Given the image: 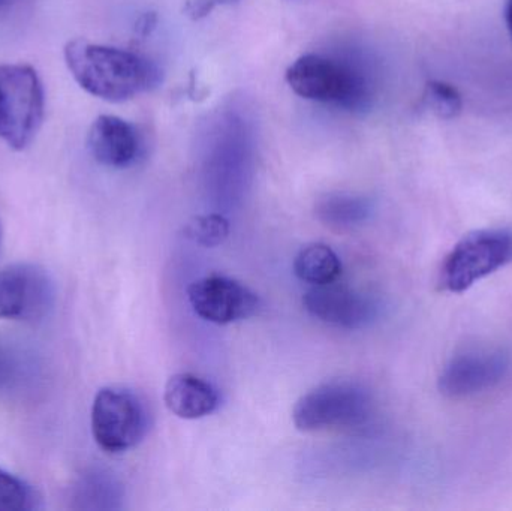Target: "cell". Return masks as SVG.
I'll use <instances>...</instances> for the list:
<instances>
[{"label":"cell","mask_w":512,"mask_h":511,"mask_svg":"<svg viewBox=\"0 0 512 511\" xmlns=\"http://www.w3.org/2000/svg\"><path fill=\"white\" fill-rule=\"evenodd\" d=\"M188 299L198 317L218 326L248 320L261 308L255 291L228 276L212 275L192 282Z\"/></svg>","instance_id":"ba28073f"},{"label":"cell","mask_w":512,"mask_h":511,"mask_svg":"<svg viewBox=\"0 0 512 511\" xmlns=\"http://www.w3.org/2000/svg\"><path fill=\"white\" fill-rule=\"evenodd\" d=\"M9 0H0V5H5V3H8Z\"/></svg>","instance_id":"44dd1931"},{"label":"cell","mask_w":512,"mask_h":511,"mask_svg":"<svg viewBox=\"0 0 512 511\" xmlns=\"http://www.w3.org/2000/svg\"><path fill=\"white\" fill-rule=\"evenodd\" d=\"M168 410L183 420H198L210 416L221 405L218 390L198 375L176 374L168 380L164 393Z\"/></svg>","instance_id":"7c38bea8"},{"label":"cell","mask_w":512,"mask_h":511,"mask_svg":"<svg viewBox=\"0 0 512 511\" xmlns=\"http://www.w3.org/2000/svg\"><path fill=\"white\" fill-rule=\"evenodd\" d=\"M372 201L363 195L333 192L319 198L315 206L319 221L334 228H352L369 219Z\"/></svg>","instance_id":"5bb4252c"},{"label":"cell","mask_w":512,"mask_h":511,"mask_svg":"<svg viewBox=\"0 0 512 511\" xmlns=\"http://www.w3.org/2000/svg\"><path fill=\"white\" fill-rule=\"evenodd\" d=\"M294 273L310 287L333 284L342 276L343 266L339 255L324 243L303 246L294 258Z\"/></svg>","instance_id":"4fadbf2b"},{"label":"cell","mask_w":512,"mask_h":511,"mask_svg":"<svg viewBox=\"0 0 512 511\" xmlns=\"http://www.w3.org/2000/svg\"><path fill=\"white\" fill-rule=\"evenodd\" d=\"M186 234L204 246L221 245L230 234V225L221 215L197 216L186 225Z\"/></svg>","instance_id":"e0dca14e"},{"label":"cell","mask_w":512,"mask_h":511,"mask_svg":"<svg viewBox=\"0 0 512 511\" xmlns=\"http://www.w3.org/2000/svg\"><path fill=\"white\" fill-rule=\"evenodd\" d=\"M39 495L24 480L0 468V511L39 509Z\"/></svg>","instance_id":"9a60e30c"},{"label":"cell","mask_w":512,"mask_h":511,"mask_svg":"<svg viewBox=\"0 0 512 511\" xmlns=\"http://www.w3.org/2000/svg\"><path fill=\"white\" fill-rule=\"evenodd\" d=\"M54 288L48 273L35 264L0 269V318L38 320L53 305Z\"/></svg>","instance_id":"9c48e42d"},{"label":"cell","mask_w":512,"mask_h":511,"mask_svg":"<svg viewBox=\"0 0 512 511\" xmlns=\"http://www.w3.org/2000/svg\"><path fill=\"white\" fill-rule=\"evenodd\" d=\"M65 62L81 89L108 102L128 101L161 81V71L152 60L86 39L66 44Z\"/></svg>","instance_id":"6da1fadb"},{"label":"cell","mask_w":512,"mask_h":511,"mask_svg":"<svg viewBox=\"0 0 512 511\" xmlns=\"http://www.w3.org/2000/svg\"><path fill=\"white\" fill-rule=\"evenodd\" d=\"M512 263V230H478L456 243L442 261L439 287L462 294L487 276Z\"/></svg>","instance_id":"277c9868"},{"label":"cell","mask_w":512,"mask_h":511,"mask_svg":"<svg viewBox=\"0 0 512 511\" xmlns=\"http://www.w3.org/2000/svg\"><path fill=\"white\" fill-rule=\"evenodd\" d=\"M373 413L372 395L352 381H331L301 396L292 411L301 432L342 431L360 428Z\"/></svg>","instance_id":"3957f363"},{"label":"cell","mask_w":512,"mask_h":511,"mask_svg":"<svg viewBox=\"0 0 512 511\" xmlns=\"http://www.w3.org/2000/svg\"><path fill=\"white\" fill-rule=\"evenodd\" d=\"M90 153L108 168H128L141 155V138L137 128L122 117L102 114L90 126Z\"/></svg>","instance_id":"8fae6325"},{"label":"cell","mask_w":512,"mask_h":511,"mask_svg":"<svg viewBox=\"0 0 512 511\" xmlns=\"http://www.w3.org/2000/svg\"><path fill=\"white\" fill-rule=\"evenodd\" d=\"M307 314L321 323L339 329H363L376 320L378 303L354 288L337 285L310 287L303 296Z\"/></svg>","instance_id":"30bf717a"},{"label":"cell","mask_w":512,"mask_h":511,"mask_svg":"<svg viewBox=\"0 0 512 511\" xmlns=\"http://www.w3.org/2000/svg\"><path fill=\"white\" fill-rule=\"evenodd\" d=\"M424 101L441 119H454L462 111V96L459 90L444 81H430L426 87Z\"/></svg>","instance_id":"2e32d148"},{"label":"cell","mask_w":512,"mask_h":511,"mask_svg":"<svg viewBox=\"0 0 512 511\" xmlns=\"http://www.w3.org/2000/svg\"><path fill=\"white\" fill-rule=\"evenodd\" d=\"M218 5H225V3H237L240 2V0H215Z\"/></svg>","instance_id":"ffe728a7"},{"label":"cell","mask_w":512,"mask_h":511,"mask_svg":"<svg viewBox=\"0 0 512 511\" xmlns=\"http://www.w3.org/2000/svg\"><path fill=\"white\" fill-rule=\"evenodd\" d=\"M83 494L87 501H96L99 509H114V501L119 500V486L104 474H95L84 483Z\"/></svg>","instance_id":"ac0fdd59"},{"label":"cell","mask_w":512,"mask_h":511,"mask_svg":"<svg viewBox=\"0 0 512 511\" xmlns=\"http://www.w3.org/2000/svg\"><path fill=\"white\" fill-rule=\"evenodd\" d=\"M44 87L29 65H0V138L15 150L32 143L44 120Z\"/></svg>","instance_id":"5b68a950"},{"label":"cell","mask_w":512,"mask_h":511,"mask_svg":"<svg viewBox=\"0 0 512 511\" xmlns=\"http://www.w3.org/2000/svg\"><path fill=\"white\" fill-rule=\"evenodd\" d=\"M90 423L99 449L108 455H122L146 438L150 429L149 408L128 387H104L96 393Z\"/></svg>","instance_id":"8992f818"},{"label":"cell","mask_w":512,"mask_h":511,"mask_svg":"<svg viewBox=\"0 0 512 511\" xmlns=\"http://www.w3.org/2000/svg\"><path fill=\"white\" fill-rule=\"evenodd\" d=\"M505 17H507L508 29L512 35V0H508L507 9H505Z\"/></svg>","instance_id":"d6986e66"},{"label":"cell","mask_w":512,"mask_h":511,"mask_svg":"<svg viewBox=\"0 0 512 511\" xmlns=\"http://www.w3.org/2000/svg\"><path fill=\"white\" fill-rule=\"evenodd\" d=\"M285 78L295 95L343 110H369L375 99L373 78L367 69L336 56L304 54L289 66Z\"/></svg>","instance_id":"7a4b0ae2"},{"label":"cell","mask_w":512,"mask_h":511,"mask_svg":"<svg viewBox=\"0 0 512 511\" xmlns=\"http://www.w3.org/2000/svg\"><path fill=\"white\" fill-rule=\"evenodd\" d=\"M511 371V356L502 348L463 351L442 369L438 389L447 398H474L501 386Z\"/></svg>","instance_id":"52a82bcc"}]
</instances>
